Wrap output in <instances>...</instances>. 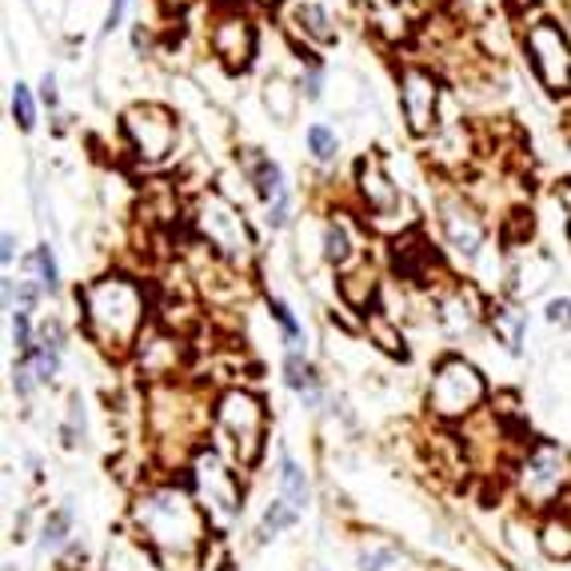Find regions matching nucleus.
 <instances>
[{
	"instance_id": "1",
	"label": "nucleus",
	"mask_w": 571,
	"mask_h": 571,
	"mask_svg": "<svg viewBox=\"0 0 571 571\" xmlns=\"http://www.w3.org/2000/svg\"><path fill=\"white\" fill-rule=\"evenodd\" d=\"M81 308V332L88 344H96L108 356H132L148 336V288L129 272H108L96 276L76 292Z\"/></svg>"
},
{
	"instance_id": "2",
	"label": "nucleus",
	"mask_w": 571,
	"mask_h": 571,
	"mask_svg": "<svg viewBox=\"0 0 571 571\" xmlns=\"http://www.w3.org/2000/svg\"><path fill=\"white\" fill-rule=\"evenodd\" d=\"M132 524L164 563H192L204 536H209V512L180 484H156L144 488L132 503Z\"/></svg>"
},
{
	"instance_id": "3",
	"label": "nucleus",
	"mask_w": 571,
	"mask_h": 571,
	"mask_svg": "<svg viewBox=\"0 0 571 571\" xmlns=\"http://www.w3.org/2000/svg\"><path fill=\"white\" fill-rule=\"evenodd\" d=\"M212 436H216V452L233 467H257L264 455V436H269L264 400L248 388H224L212 400Z\"/></svg>"
},
{
	"instance_id": "4",
	"label": "nucleus",
	"mask_w": 571,
	"mask_h": 571,
	"mask_svg": "<svg viewBox=\"0 0 571 571\" xmlns=\"http://www.w3.org/2000/svg\"><path fill=\"white\" fill-rule=\"evenodd\" d=\"M192 228L204 240L212 260L228 264L240 276L252 272V264H257V236L248 228L240 204L224 197L221 188H204L197 197V204H192Z\"/></svg>"
},
{
	"instance_id": "5",
	"label": "nucleus",
	"mask_w": 571,
	"mask_h": 571,
	"mask_svg": "<svg viewBox=\"0 0 571 571\" xmlns=\"http://www.w3.org/2000/svg\"><path fill=\"white\" fill-rule=\"evenodd\" d=\"M356 200H360V221L368 224V233L380 236H400L416 233V209L408 204L404 188L396 185V176L388 173L384 156H360L356 164Z\"/></svg>"
},
{
	"instance_id": "6",
	"label": "nucleus",
	"mask_w": 571,
	"mask_h": 571,
	"mask_svg": "<svg viewBox=\"0 0 571 571\" xmlns=\"http://www.w3.org/2000/svg\"><path fill=\"white\" fill-rule=\"evenodd\" d=\"M488 400V380L479 376V368L464 356H443L431 368L428 384V412L440 424H467L472 416H479Z\"/></svg>"
},
{
	"instance_id": "7",
	"label": "nucleus",
	"mask_w": 571,
	"mask_h": 571,
	"mask_svg": "<svg viewBox=\"0 0 571 571\" xmlns=\"http://www.w3.org/2000/svg\"><path fill=\"white\" fill-rule=\"evenodd\" d=\"M120 136H124L132 160L141 168H160V164L173 160L176 144H180V120H176L173 108L144 100L120 117Z\"/></svg>"
},
{
	"instance_id": "8",
	"label": "nucleus",
	"mask_w": 571,
	"mask_h": 571,
	"mask_svg": "<svg viewBox=\"0 0 571 571\" xmlns=\"http://www.w3.org/2000/svg\"><path fill=\"white\" fill-rule=\"evenodd\" d=\"M515 491L527 508H551L563 491H571V452L563 443L539 440L515 464Z\"/></svg>"
},
{
	"instance_id": "9",
	"label": "nucleus",
	"mask_w": 571,
	"mask_h": 571,
	"mask_svg": "<svg viewBox=\"0 0 571 571\" xmlns=\"http://www.w3.org/2000/svg\"><path fill=\"white\" fill-rule=\"evenodd\" d=\"M524 52L544 93L571 96V36L556 16H536L524 24Z\"/></svg>"
},
{
	"instance_id": "10",
	"label": "nucleus",
	"mask_w": 571,
	"mask_h": 571,
	"mask_svg": "<svg viewBox=\"0 0 571 571\" xmlns=\"http://www.w3.org/2000/svg\"><path fill=\"white\" fill-rule=\"evenodd\" d=\"M240 467H233L216 448H200L192 455V488H197L200 508L209 512V520H233L240 508H245V491H240V479H236Z\"/></svg>"
},
{
	"instance_id": "11",
	"label": "nucleus",
	"mask_w": 571,
	"mask_h": 571,
	"mask_svg": "<svg viewBox=\"0 0 571 571\" xmlns=\"http://www.w3.org/2000/svg\"><path fill=\"white\" fill-rule=\"evenodd\" d=\"M436 224H440V240L460 264L476 269L484 248H488V224L479 216L476 204H467L464 192H443L436 204Z\"/></svg>"
},
{
	"instance_id": "12",
	"label": "nucleus",
	"mask_w": 571,
	"mask_h": 571,
	"mask_svg": "<svg viewBox=\"0 0 571 571\" xmlns=\"http://www.w3.org/2000/svg\"><path fill=\"white\" fill-rule=\"evenodd\" d=\"M396 93H400V117H404V129L416 136V141H428L431 132L440 129V105H443V88L440 76L424 64H408L400 69L396 76Z\"/></svg>"
},
{
	"instance_id": "13",
	"label": "nucleus",
	"mask_w": 571,
	"mask_h": 571,
	"mask_svg": "<svg viewBox=\"0 0 571 571\" xmlns=\"http://www.w3.org/2000/svg\"><path fill=\"white\" fill-rule=\"evenodd\" d=\"M209 48L224 72H248L257 60V24L245 9H221L212 16Z\"/></svg>"
},
{
	"instance_id": "14",
	"label": "nucleus",
	"mask_w": 571,
	"mask_h": 571,
	"mask_svg": "<svg viewBox=\"0 0 571 571\" xmlns=\"http://www.w3.org/2000/svg\"><path fill=\"white\" fill-rule=\"evenodd\" d=\"M364 228L368 224L356 221L352 212H332L324 221V233H320V248H324V260L336 272H352L356 264H364Z\"/></svg>"
},
{
	"instance_id": "15",
	"label": "nucleus",
	"mask_w": 571,
	"mask_h": 571,
	"mask_svg": "<svg viewBox=\"0 0 571 571\" xmlns=\"http://www.w3.org/2000/svg\"><path fill=\"white\" fill-rule=\"evenodd\" d=\"M472 156H476V136H472L464 120H443L440 129L428 136V160L440 173H464Z\"/></svg>"
},
{
	"instance_id": "16",
	"label": "nucleus",
	"mask_w": 571,
	"mask_h": 571,
	"mask_svg": "<svg viewBox=\"0 0 571 571\" xmlns=\"http://www.w3.org/2000/svg\"><path fill=\"white\" fill-rule=\"evenodd\" d=\"M488 308L491 304L479 296L476 284H455L440 300V324L452 336H464V332H476L479 320H488Z\"/></svg>"
},
{
	"instance_id": "17",
	"label": "nucleus",
	"mask_w": 571,
	"mask_h": 571,
	"mask_svg": "<svg viewBox=\"0 0 571 571\" xmlns=\"http://www.w3.org/2000/svg\"><path fill=\"white\" fill-rule=\"evenodd\" d=\"M392 264H396L400 281L431 284V272L440 269V257H436V248L420 233H408L400 236V240H392Z\"/></svg>"
},
{
	"instance_id": "18",
	"label": "nucleus",
	"mask_w": 571,
	"mask_h": 571,
	"mask_svg": "<svg viewBox=\"0 0 571 571\" xmlns=\"http://www.w3.org/2000/svg\"><path fill=\"white\" fill-rule=\"evenodd\" d=\"M240 168H245V180L257 188V197L264 200V209H269L272 200L288 197V180H284V168L272 160L269 152L260 148H240Z\"/></svg>"
},
{
	"instance_id": "19",
	"label": "nucleus",
	"mask_w": 571,
	"mask_h": 571,
	"mask_svg": "<svg viewBox=\"0 0 571 571\" xmlns=\"http://www.w3.org/2000/svg\"><path fill=\"white\" fill-rule=\"evenodd\" d=\"M60 356H64V332H60L57 320H48L40 328V336H36V348L28 356H21V360H28V368L36 372L40 384H52L60 376Z\"/></svg>"
},
{
	"instance_id": "20",
	"label": "nucleus",
	"mask_w": 571,
	"mask_h": 571,
	"mask_svg": "<svg viewBox=\"0 0 571 571\" xmlns=\"http://www.w3.org/2000/svg\"><path fill=\"white\" fill-rule=\"evenodd\" d=\"M292 28L316 48H328L336 45V24H332V12L324 4H316V0H296V9H292Z\"/></svg>"
},
{
	"instance_id": "21",
	"label": "nucleus",
	"mask_w": 571,
	"mask_h": 571,
	"mask_svg": "<svg viewBox=\"0 0 571 571\" xmlns=\"http://www.w3.org/2000/svg\"><path fill=\"white\" fill-rule=\"evenodd\" d=\"M376 288H380V281H376V269L364 260V264H356L352 272H340V300L348 304L352 312L368 316L376 308Z\"/></svg>"
},
{
	"instance_id": "22",
	"label": "nucleus",
	"mask_w": 571,
	"mask_h": 571,
	"mask_svg": "<svg viewBox=\"0 0 571 571\" xmlns=\"http://www.w3.org/2000/svg\"><path fill=\"white\" fill-rule=\"evenodd\" d=\"M488 324L491 332H496V340H500L508 352H520L527 340V316L515 308V304H491L488 308Z\"/></svg>"
},
{
	"instance_id": "23",
	"label": "nucleus",
	"mask_w": 571,
	"mask_h": 571,
	"mask_svg": "<svg viewBox=\"0 0 571 571\" xmlns=\"http://www.w3.org/2000/svg\"><path fill=\"white\" fill-rule=\"evenodd\" d=\"M364 9H368V24H372L376 33L384 36V40H408L412 24L400 9V0H364Z\"/></svg>"
},
{
	"instance_id": "24",
	"label": "nucleus",
	"mask_w": 571,
	"mask_h": 571,
	"mask_svg": "<svg viewBox=\"0 0 571 571\" xmlns=\"http://www.w3.org/2000/svg\"><path fill=\"white\" fill-rule=\"evenodd\" d=\"M284 384L292 392H300L304 400L320 396V372H316V364L300 348H288V356H284Z\"/></svg>"
},
{
	"instance_id": "25",
	"label": "nucleus",
	"mask_w": 571,
	"mask_h": 571,
	"mask_svg": "<svg viewBox=\"0 0 571 571\" xmlns=\"http://www.w3.org/2000/svg\"><path fill=\"white\" fill-rule=\"evenodd\" d=\"M539 548H544L548 560L568 563L571 560V520H563V515H548L544 527H539Z\"/></svg>"
},
{
	"instance_id": "26",
	"label": "nucleus",
	"mask_w": 571,
	"mask_h": 571,
	"mask_svg": "<svg viewBox=\"0 0 571 571\" xmlns=\"http://www.w3.org/2000/svg\"><path fill=\"white\" fill-rule=\"evenodd\" d=\"M304 144H308V156H312L320 168H332V164L340 160V136L332 124H324V120H316V124H308V132H304Z\"/></svg>"
},
{
	"instance_id": "27",
	"label": "nucleus",
	"mask_w": 571,
	"mask_h": 571,
	"mask_svg": "<svg viewBox=\"0 0 571 571\" xmlns=\"http://www.w3.org/2000/svg\"><path fill=\"white\" fill-rule=\"evenodd\" d=\"M264 105H269L272 120L288 124V120L296 117V105H300V88H292L284 76H269V84H264Z\"/></svg>"
},
{
	"instance_id": "28",
	"label": "nucleus",
	"mask_w": 571,
	"mask_h": 571,
	"mask_svg": "<svg viewBox=\"0 0 571 571\" xmlns=\"http://www.w3.org/2000/svg\"><path fill=\"white\" fill-rule=\"evenodd\" d=\"M364 324H368V336L380 344V348L388 352V356H408V348H404V336H400V328H396V320L392 316H384L380 308H372V312L364 316Z\"/></svg>"
},
{
	"instance_id": "29",
	"label": "nucleus",
	"mask_w": 571,
	"mask_h": 571,
	"mask_svg": "<svg viewBox=\"0 0 571 571\" xmlns=\"http://www.w3.org/2000/svg\"><path fill=\"white\" fill-rule=\"evenodd\" d=\"M281 491H284V500H288L296 512H304V508H308V479H304L300 464H296L288 452L281 455Z\"/></svg>"
},
{
	"instance_id": "30",
	"label": "nucleus",
	"mask_w": 571,
	"mask_h": 571,
	"mask_svg": "<svg viewBox=\"0 0 571 571\" xmlns=\"http://www.w3.org/2000/svg\"><path fill=\"white\" fill-rule=\"evenodd\" d=\"M296 508H292L288 500H276V503H269V512H264V520H260V539H276L284 532V527H292L296 524Z\"/></svg>"
},
{
	"instance_id": "31",
	"label": "nucleus",
	"mask_w": 571,
	"mask_h": 571,
	"mask_svg": "<svg viewBox=\"0 0 571 571\" xmlns=\"http://www.w3.org/2000/svg\"><path fill=\"white\" fill-rule=\"evenodd\" d=\"M69 532H72L69 508H57V512L45 520V532H40V548H45V551L64 548V544H69Z\"/></svg>"
},
{
	"instance_id": "32",
	"label": "nucleus",
	"mask_w": 571,
	"mask_h": 571,
	"mask_svg": "<svg viewBox=\"0 0 571 571\" xmlns=\"http://www.w3.org/2000/svg\"><path fill=\"white\" fill-rule=\"evenodd\" d=\"M28 264L40 272V288H45L48 296H57V292H60V264H57V257H52V248L40 245L33 252V260H28Z\"/></svg>"
},
{
	"instance_id": "33",
	"label": "nucleus",
	"mask_w": 571,
	"mask_h": 571,
	"mask_svg": "<svg viewBox=\"0 0 571 571\" xmlns=\"http://www.w3.org/2000/svg\"><path fill=\"white\" fill-rule=\"evenodd\" d=\"M12 120L21 124V132H33L36 129V100H33V88L16 81L12 88Z\"/></svg>"
},
{
	"instance_id": "34",
	"label": "nucleus",
	"mask_w": 571,
	"mask_h": 571,
	"mask_svg": "<svg viewBox=\"0 0 571 571\" xmlns=\"http://www.w3.org/2000/svg\"><path fill=\"white\" fill-rule=\"evenodd\" d=\"M12 344L21 356L36 348V332H33V312H12Z\"/></svg>"
},
{
	"instance_id": "35",
	"label": "nucleus",
	"mask_w": 571,
	"mask_h": 571,
	"mask_svg": "<svg viewBox=\"0 0 571 571\" xmlns=\"http://www.w3.org/2000/svg\"><path fill=\"white\" fill-rule=\"evenodd\" d=\"M269 312L276 316V324L284 328V340H288L292 348H300V324H296V316H292V308L281 300V296H272L269 300Z\"/></svg>"
},
{
	"instance_id": "36",
	"label": "nucleus",
	"mask_w": 571,
	"mask_h": 571,
	"mask_svg": "<svg viewBox=\"0 0 571 571\" xmlns=\"http://www.w3.org/2000/svg\"><path fill=\"white\" fill-rule=\"evenodd\" d=\"M84 436V404H81V396L72 392L69 396V424H64V443L69 448H76V440Z\"/></svg>"
},
{
	"instance_id": "37",
	"label": "nucleus",
	"mask_w": 571,
	"mask_h": 571,
	"mask_svg": "<svg viewBox=\"0 0 571 571\" xmlns=\"http://www.w3.org/2000/svg\"><path fill=\"white\" fill-rule=\"evenodd\" d=\"M300 96L304 100H320L324 96V72H320L316 60H308V69L300 72Z\"/></svg>"
},
{
	"instance_id": "38",
	"label": "nucleus",
	"mask_w": 571,
	"mask_h": 571,
	"mask_svg": "<svg viewBox=\"0 0 571 571\" xmlns=\"http://www.w3.org/2000/svg\"><path fill=\"white\" fill-rule=\"evenodd\" d=\"M544 316H548L551 328H571V300L568 296H551L548 308H544Z\"/></svg>"
},
{
	"instance_id": "39",
	"label": "nucleus",
	"mask_w": 571,
	"mask_h": 571,
	"mask_svg": "<svg viewBox=\"0 0 571 571\" xmlns=\"http://www.w3.org/2000/svg\"><path fill=\"white\" fill-rule=\"evenodd\" d=\"M33 384H40V380H36V372L28 368V360H21L16 364V372H12V388H16V396L28 400L33 396Z\"/></svg>"
},
{
	"instance_id": "40",
	"label": "nucleus",
	"mask_w": 571,
	"mask_h": 571,
	"mask_svg": "<svg viewBox=\"0 0 571 571\" xmlns=\"http://www.w3.org/2000/svg\"><path fill=\"white\" fill-rule=\"evenodd\" d=\"M392 560H396V551L392 548H372L360 556V571H384Z\"/></svg>"
},
{
	"instance_id": "41",
	"label": "nucleus",
	"mask_w": 571,
	"mask_h": 571,
	"mask_svg": "<svg viewBox=\"0 0 571 571\" xmlns=\"http://www.w3.org/2000/svg\"><path fill=\"white\" fill-rule=\"evenodd\" d=\"M124 9H129V0H108V12H105V33H112V28H120V21H124Z\"/></svg>"
},
{
	"instance_id": "42",
	"label": "nucleus",
	"mask_w": 571,
	"mask_h": 571,
	"mask_svg": "<svg viewBox=\"0 0 571 571\" xmlns=\"http://www.w3.org/2000/svg\"><path fill=\"white\" fill-rule=\"evenodd\" d=\"M12 260H16V236L4 233V236H0V264H4V269H12Z\"/></svg>"
},
{
	"instance_id": "43",
	"label": "nucleus",
	"mask_w": 571,
	"mask_h": 571,
	"mask_svg": "<svg viewBox=\"0 0 571 571\" xmlns=\"http://www.w3.org/2000/svg\"><path fill=\"white\" fill-rule=\"evenodd\" d=\"M40 96H45L48 108H57V76H52V72H45V81H40Z\"/></svg>"
},
{
	"instance_id": "44",
	"label": "nucleus",
	"mask_w": 571,
	"mask_h": 571,
	"mask_svg": "<svg viewBox=\"0 0 571 571\" xmlns=\"http://www.w3.org/2000/svg\"><path fill=\"white\" fill-rule=\"evenodd\" d=\"M164 9H173V12H185L188 4H197V0H160Z\"/></svg>"
},
{
	"instance_id": "45",
	"label": "nucleus",
	"mask_w": 571,
	"mask_h": 571,
	"mask_svg": "<svg viewBox=\"0 0 571 571\" xmlns=\"http://www.w3.org/2000/svg\"><path fill=\"white\" fill-rule=\"evenodd\" d=\"M568 236H571V216H568Z\"/></svg>"
},
{
	"instance_id": "46",
	"label": "nucleus",
	"mask_w": 571,
	"mask_h": 571,
	"mask_svg": "<svg viewBox=\"0 0 571 571\" xmlns=\"http://www.w3.org/2000/svg\"><path fill=\"white\" fill-rule=\"evenodd\" d=\"M224 571H233V568H224Z\"/></svg>"
}]
</instances>
